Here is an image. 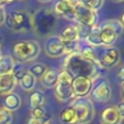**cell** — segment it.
<instances>
[{"label":"cell","mask_w":124,"mask_h":124,"mask_svg":"<svg viewBox=\"0 0 124 124\" xmlns=\"http://www.w3.org/2000/svg\"><path fill=\"white\" fill-rule=\"evenodd\" d=\"M64 70L68 71L74 78L78 76L88 77L92 79H95L99 77V66L83 56L78 52L68 54L63 63Z\"/></svg>","instance_id":"1"},{"label":"cell","mask_w":124,"mask_h":124,"mask_svg":"<svg viewBox=\"0 0 124 124\" xmlns=\"http://www.w3.org/2000/svg\"><path fill=\"white\" fill-rule=\"evenodd\" d=\"M56 23L57 16L51 9H42L31 15L32 29L37 36H47L56 27Z\"/></svg>","instance_id":"2"},{"label":"cell","mask_w":124,"mask_h":124,"mask_svg":"<svg viewBox=\"0 0 124 124\" xmlns=\"http://www.w3.org/2000/svg\"><path fill=\"white\" fill-rule=\"evenodd\" d=\"M41 52V46L34 40L18 41L15 43L11 49L12 58L17 63L29 62L36 59Z\"/></svg>","instance_id":"3"},{"label":"cell","mask_w":124,"mask_h":124,"mask_svg":"<svg viewBox=\"0 0 124 124\" xmlns=\"http://www.w3.org/2000/svg\"><path fill=\"white\" fill-rule=\"evenodd\" d=\"M5 25L17 33H25L32 29L31 15L24 11H13L9 14L6 13Z\"/></svg>","instance_id":"4"},{"label":"cell","mask_w":124,"mask_h":124,"mask_svg":"<svg viewBox=\"0 0 124 124\" xmlns=\"http://www.w3.org/2000/svg\"><path fill=\"white\" fill-rule=\"evenodd\" d=\"M70 106L75 109L78 124H88L95 116V107L91 99L85 98H74Z\"/></svg>","instance_id":"5"},{"label":"cell","mask_w":124,"mask_h":124,"mask_svg":"<svg viewBox=\"0 0 124 124\" xmlns=\"http://www.w3.org/2000/svg\"><path fill=\"white\" fill-rule=\"evenodd\" d=\"M123 24L117 19L105 20L100 25V38L103 46H111L121 36Z\"/></svg>","instance_id":"6"},{"label":"cell","mask_w":124,"mask_h":124,"mask_svg":"<svg viewBox=\"0 0 124 124\" xmlns=\"http://www.w3.org/2000/svg\"><path fill=\"white\" fill-rule=\"evenodd\" d=\"M98 65L102 69H109L116 66L120 60L119 49L113 46L95 47Z\"/></svg>","instance_id":"7"},{"label":"cell","mask_w":124,"mask_h":124,"mask_svg":"<svg viewBox=\"0 0 124 124\" xmlns=\"http://www.w3.org/2000/svg\"><path fill=\"white\" fill-rule=\"evenodd\" d=\"M92 99L99 103H106L111 98V86L109 81L104 77H98L93 79V87L91 90Z\"/></svg>","instance_id":"8"},{"label":"cell","mask_w":124,"mask_h":124,"mask_svg":"<svg viewBox=\"0 0 124 124\" xmlns=\"http://www.w3.org/2000/svg\"><path fill=\"white\" fill-rule=\"evenodd\" d=\"M75 21L77 23L82 24L89 28L97 25L98 22V14L96 11L85 7L81 4H77L74 8Z\"/></svg>","instance_id":"9"},{"label":"cell","mask_w":124,"mask_h":124,"mask_svg":"<svg viewBox=\"0 0 124 124\" xmlns=\"http://www.w3.org/2000/svg\"><path fill=\"white\" fill-rule=\"evenodd\" d=\"M71 86L75 98H85L91 93L93 87V79L84 76L75 77Z\"/></svg>","instance_id":"10"},{"label":"cell","mask_w":124,"mask_h":124,"mask_svg":"<svg viewBox=\"0 0 124 124\" xmlns=\"http://www.w3.org/2000/svg\"><path fill=\"white\" fill-rule=\"evenodd\" d=\"M45 52L49 57H60L64 55V43L59 36L52 35L46 39L44 44Z\"/></svg>","instance_id":"11"},{"label":"cell","mask_w":124,"mask_h":124,"mask_svg":"<svg viewBox=\"0 0 124 124\" xmlns=\"http://www.w3.org/2000/svg\"><path fill=\"white\" fill-rule=\"evenodd\" d=\"M123 118L116 106L108 107L101 112V124H120Z\"/></svg>","instance_id":"12"},{"label":"cell","mask_w":124,"mask_h":124,"mask_svg":"<svg viewBox=\"0 0 124 124\" xmlns=\"http://www.w3.org/2000/svg\"><path fill=\"white\" fill-rule=\"evenodd\" d=\"M52 11L57 16H63L69 20L75 21L74 7H72L65 0H56L53 5Z\"/></svg>","instance_id":"13"},{"label":"cell","mask_w":124,"mask_h":124,"mask_svg":"<svg viewBox=\"0 0 124 124\" xmlns=\"http://www.w3.org/2000/svg\"><path fill=\"white\" fill-rule=\"evenodd\" d=\"M54 95L55 98L60 102H67L75 98L72 90V86L60 82H57L54 87Z\"/></svg>","instance_id":"14"},{"label":"cell","mask_w":124,"mask_h":124,"mask_svg":"<svg viewBox=\"0 0 124 124\" xmlns=\"http://www.w3.org/2000/svg\"><path fill=\"white\" fill-rule=\"evenodd\" d=\"M17 83L10 74L0 75V95L6 96L13 92Z\"/></svg>","instance_id":"15"},{"label":"cell","mask_w":124,"mask_h":124,"mask_svg":"<svg viewBox=\"0 0 124 124\" xmlns=\"http://www.w3.org/2000/svg\"><path fill=\"white\" fill-rule=\"evenodd\" d=\"M3 106H4L3 108L9 110L10 112L16 111L21 106V98L19 97L18 94L12 92L5 96L4 101H3Z\"/></svg>","instance_id":"16"},{"label":"cell","mask_w":124,"mask_h":124,"mask_svg":"<svg viewBox=\"0 0 124 124\" xmlns=\"http://www.w3.org/2000/svg\"><path fill=\"white\" fill-rule=\"evenodd\" d=\"M58 72L54 69H48L44 73V75L40 78L41 83L46 88H54L57 83Z\"/></svg>","instance_id":"17"},{"label":"cell","mask_w":124,"mask_h":124,"mask_svg":"<svg viewBox=\"0 0 124 124\" xmlns=\"http://www.w3.org/2000/svg\"><path fill=\"white\" fill-rule=\"evenodd\" d=\"M86 45L91 46L93 47L103 46L101 38H100V25H95L90 28V31L85 39Z\"/></svg>","instance_id":"18"},{"label":"cell","mask_w":124,"mask_h":124,"mask_svg":"<svg viewBox=\"0 0 124 124\" xmlns=\"http://www.w3.org/2000/svg\"><path fill=\"white\" fill-rule=\"evenodd\" d=\"M60 121L63 124H78V118L75 109L68 106L64 108L60 112Z\"/></svg>","instance_id":"19"},{"label":"cell","mask_w":124,"mask_h":124,"mask_svg":"<svg viewBox=\"0 0 124 124\" xmlns=\"http://www.w3.org/2000/svg\"><path fill=\"white\" fill-rule=\"evenodd\" d=\"M60 39L63 41V43H68V42H75V41H79L78 32L76 29L75 24L73 25H67L62 29V32L60 34Z\"/></svg>","instance_id":"20"},{"label":"cell","mask_w":124,"mask_h":124,"mask_svg":"<svg viewBox=\"0 0 124 124\" xmlns=\"http://www.w3.org/2000/svg\"><path fill=\"white\" fill-rule=\"evenodd\" d=\"M46 97L42 91L35 90L29 96V107L30 108H35L38 107H42L45 104Z\"/></svg>","instance_id":"21"},{"label":"cell","mask_w":124,"mask_h":124,"mask_svg":"<svg viewBox=\"0 0 124 124\" xmlns=\"http://www.w3.org/2000/svg\"><path fill=\"white\" fill-rule=\"evenodd\" d=\"M14 59L10 55H1L0 57V75L10 74L15 65Z\"/></svg>","instance_id":"22"},{"label":"cell","mask_w":124,"mask_h":124,"mask_svg":"<svg viewBox=\"0 0 124 124\" xmlns=\"http://www.w3.org/2000/svg\"><path fill=\"white\" fill-rule=\"evenodd\" d=\"M36 80L37 78H34L31 74H29L28 72L21 78V79L18 81V84L20 85V87L25 90V91H31L36 84Z\"/></svg>","instance_id":"23"},{"label":"cell","mask_w":124,"mask_h":124,"mask_svg":"<svg viewBox=\"0 0 124 124\" xmlns=\"http://www.w3.org/2000/svg\"><path fill=\"white\" fill-rule=\"evenodd\" d=\"M30 116L35 117V118H38V119H41V120L46 121V122H47V123L50 121V118H51L50 113L47 112V110H46L43 106H42V107L35 108H31Z\"/></svg>","instance_id":"24"},{"label":"cell","mask_w":124,"mask_h":124,"mask_svg":"<svg viewBox=\"0 0 124 124\" xmlns=\"http://www.w3.org/2000/svg\"><path fill=\"white\" fill-rule=\"evenodd\" d=\"M78 53L83 56L84 58L88 59V60H91L93 62H95L97 65H98V61H97V54H96V50H95V47L91 46H80L79 48V51ZM99 66V65H98Z\"/></svg>","instance_id":"25"},{"label":"cell","mask_w":124,"mask_h":124,"mask_svg":"<svg viewBox=\"0 0 124 124\" xmlns=\"http://www.w3.org/2000/svg\"><path fill=\"white\" fill-rule=\"evenodd\" d=\"M46 70H47V66L46 64H44V63H35V64L31 65L28 68L27 72L29 74H31L34 78H40Z\"/></svg>","instance_id":"26"},{"label":"cell","mask_w":124,"mask_h":124,"mask_svg":"<svg viewBox=\"0 0 124 124\" xmlns=\"http://www.w3.org/2000/svg\"><path fill=\"white\" fill-rule=\"evenodd\" d=\"M27 73V70L24 68V66L21 63H15L13 70L11 72L12 77L14 78V79L16 80V83H18V81L21 79V78Z\"/></svg>","instance_id":"27"},{"label":"cell","mask_w":124,"mask_h":124,"mask_svg":"<svg viewBox=\"0 0 124 124\" xmlns=\"http://www.w3.org/2000/svg\"><path fill=\"white\" fill-rule=\"evenodd\" d=\"M77 1L78 4H81V5L88 7V8L97 12L99 9L102 8L105 0H77Z\"/></svg>","instance_id":"28"},{"label":"cell","mask_w":124,"mask_h":124,"mask_svg":"<svg viewBox=\"0 0 124 124\" xmlns=\"http://www.w3.org/2000/svg\"><path fill=\"white\" fill-rule=\"evenodd\" d=\"M73 78H74V77H73V76H72L68 71H66V70H62L61 72H59V73H58L57 82L72 85Z\"/></svg>","instance_id":"29"},{"label":"cell","mask_w":124,"mask_h":124,"mask_svg":"<svg viewBox=\"0 0 124 124\" xmlns=\"http://www.w3.org/2000/svg\"><path fill=\"white\" fill-rule=\"evenodd\" d=\"M13 114L4 108H0V124H11Z\"/></svg>","instance_id":"30"},{"label":"cell","mask_w":124,"mask_h":124,"mask_svg":"<svg viewBox=\"0 0 124 124\" xmlns=\"http://www.w3.org/2000/svg\"><path fill=\"white\" fill-rule=\"evenodd\" d=\"M76 26V29H77V32H78V40H85L89 31H90V28L87 27V26H84L82 24H79V23H76L75 24Z\"/></svg>","instance_id":"31"},{"label":"cell","mask_w":124,"mask_h":124,"mask_svg":"<svg viewBox=\"0 0 124 124\" xmlns=\"http://www.w3.org/2000/svg\"><path fill=\"white\" fill-rule=\"evenodd\" d=\"M26 124H47V122H46V121H43V120H41V119H38V118H35V117L30 116V117L27 119Z\"/></svg>","instance_id":"32"},{"label":"cell","mask_w":124,"mask_h":124,"mask_svg":"<svg viewBox=\"0 0 124 124\" xmlns=\"http://www.w3.org/2000/svg\"><path fill=\"white\" fill-rule=\"evenodd\" d=\"M5 16H6V12H5V9H4L3 7H0V25L4 23Z\"/></svg>","instance_id":"33"},{"label":"cell","mask_w":124,"mask_h":124,"mask_svg":"<svg viewBox=\"0 0 124 124\" xmlns=\"http://www.w3.org/2000/svg\"><path fill=\"white\" fill-rule=\"evenodd\" d=\"M116 108H117L119 113L124 117V104H123V102H121L120 104H118V105L116 106Z\"/></svg>","instance_id":"34"},{"label":"cell","mask_w":124,"mask_h":124,"mask_svg":"<svg viewBox=\"0 0 124 124\" xmlns=\"http://www.w3.org/2000/svg\"><path fill=\"white\" fill-rule=\"evenodd\" d=\"M116 76H117V78L121 80V83H122V81H123V67H120V69L118 70Z\"/></svg>","instance_id":"35"},{"label":"cell","mask_w":124,"mask_h":124,"mask_svg":"<svg viewBox=\"0 0 124 124\" xmlns=\"http://www.w3.org/2000/svg\"><path fill=\"white\" fill-rule=\"evenodd\" d=\"M12 1H14V0H0V7L4 8L5 5H7L8 3H11Z\"/></svg>","instance_id":"36"},{"label":"cell","mask_w":124,"mask_h":124,"mask_svg":"<svg viewBox=\"0 0 124 124\" xmlns=\"http://www.w3.org/2000/svg\"><path fill=\"white\" fill-rule=\"evenodd\" d=\"M40 2H43V3H47V2H50L52 0H39Z\"/></svg>","instance_id":"37"},{"label":"cell","mask_w":124,"mask_h":124,"mask_svg":"<svg viewBox=\"0 0 124 124\" xmlns=\"http://www.w3.org/2000/svg\"><path fill=\"white\" fill-rule=\"evenodd\" d=\"M113 2H122L123 0H112Z\"/></svg>","instance_id":"38"},{"label":"cell","mask_w":124,"mask_h":124,"mask_svg":"<svg viewBox=\"0 0 124 124\" xmlns=\"http://www.w3.org/2000/svg\"><path fill=\"white\" fill-rule=\"evenodd\" d=\"M1 40H2V39H1V37H0V46H1ZM0 51H1V50H0Z\"/></svg>","instance_id":"39"},{"label":"cell","mask_w":124,"mask_h":124,"mask_svg":"<svg viewBox=\"0 0 124 124\" xmlns=\"http://www.w3.org/2000/svg\"><path fill=\"white\" fill-rule=\"evenodd\" d=\"M1 55H2V54H1V51H0V57H1Z\"/></svg>","instance_id":"40"},{"label":"cell","mask_w":124,"mask_h":124,"mask_svg":"<svg viewBox=\"0 0 124 124\" xmlns=\"http://www.w3.org/2000/svg\"><path fill=\"white\" fill-rule=\"evenodd\" d=\"M20 1H22V0H20Z\"/></svg>","instance_id":"41"},{"label":"cell","mask_w":124,"mask_h":124,"mask_svg":"<svg viewBox=\"0 0 124 124\" xmlns=\"http://www.w3.org/2000/svg\"><path fill=\"white\" fill-rule=\"evenodd\" d=\"M47 124H49V123H47Z\"/></svg>","instance_id":"42"}]
</instances>
